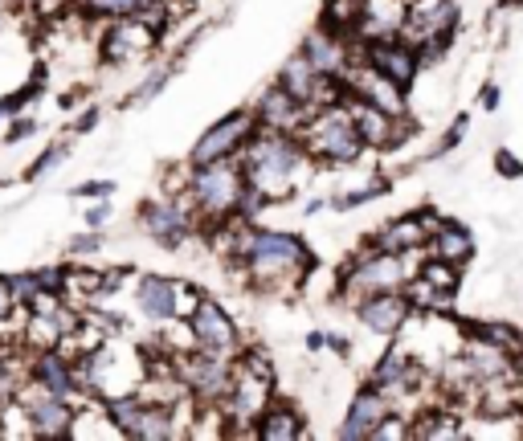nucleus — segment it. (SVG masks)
I'll use <instances>...</instances> for the list:
<instances>
[{
	"label": "nucleus",
	"instance_id": "obj_37",
	"mask_svg": "<svg viewBox=\"0 0 523 441\" xmlns=\"http://www.w3.org/2000/svg\"><path fill=\"white\" fill-rule=\"evenodd\" d=\"M160 86H168V70H156V74H151V78L140 86V94L127 98V106H131V103H148L151 94H160Z\"/></svg>",
	"mask_w": 523,
	"mask_h": 441
},
{
	"label": "nucleus",
	"instance_id": "obj_32",
	"mask_svg": "<svg viewBox=\"0 0 523 441\" xmlns=\"http://www.w3.org/2000/svg\"><path fill=\"white\" fill-rule=\"evenodd\" d=\"M5 283H9L13 299H17V307H29V302L41 294V283H37V274L25 270V274H5Z\"/></svg>",
	"mask_w": 523,
	"mask_h": 441
},
{
	"label": "nucleus",
	"instance_id": "obj_1",
	"mask_svg": "<svg viewBox=\"0 0 523 441\" xmlns=\"http://www.w3.org/2000/svg\"><path fill=\"white\" fill-rule=\"evenodd\" d=\"M238 270L254 291H278V286H302L307 274L315 270V254L302 238L278 230H257L249 225L246 249H241Z\"/></svg>",
	"mask_w": 523,
	"mask_h": 441
},
{
	"label": "nucleus",
	"instance_id": "obj_18",
	"mask_svg": "<svg viewBox=\"0 0 523 441\" xmlns=\"http://www.w3.org/2000/svg\"><path fill=\"white\" fill-rule=\"evenodd\" d=\"M180 286L176 278H164V274H143L140 286H135V307L148 319L151 327H168L180 315Z\"/></svg>",
	"mask_w": 523,
	"mask_h": 441
},
{
	"label": "nucleus",
	"instance_id": "obj_17",
	"mask_svg": "<svg viewBox=\"0 0 523 441\" xmlns=\"http://www.w3.org/2000/svg\"><path fill=\"white\" fill-rule=\"evenodd\" d=\"M254 111H257V119H262V127H270V131H294V135H302V127L315 115L302 98H294L291 90L278 86V82H270V86L254 98Z\"/></svg>",
	"mask_w": 523,
	"mask_h": 441
},
{
	"label": "nucleus",
	"instance_id": "obj_25",
	"mask_svg": "<svg viewBox=\"0 0 523 441\" xmlns=\"http://www.w3.org/2000/svg\"><path fill=\"white\" fill-rule=\"evenodd\" d=\"M364 13H368V0H328L320 13V25L347 37V41H356L364 25Z\"/></svg>",
	"mask_w": 523,
	"mask_h": 441
},
{
	"label": "nucleus",
	"instance_id": "obj_2",
	"mask_svg": "<svg viewBox=\"0 0 523 441\" xmlns=\"http://www.w3.org/2000/svg\"><path fill=\"white\" fill-rule=\"evenodd\" d=\"M185 196H188L193 217H201L196 225L213 230V225H225L233 217L249 220V196H254V188H249L241 159H217V164H188Z\"/></svg>",
	"mask_w": 523,
	"mask_h": 441
},
{
	"label": "nucleus",
	"instance_id": "obj_40",
	"mask_svg": "<svg viewBox=\"0 0 523 441\" xmlns=\"http://www.w3.org/2000/svg\"><path fill=\"white\" fill-rule=\"evenodd\" d=\"M29 135H37V123H33V119H25V115H21V119H17V127H9L5 143H21V140H29Z\"/></svg>",
	"mask_w": 523,
	"mask_h": 441
},
{
	"label": "nucleus",
	"instance_id": "obj_3",
	"mask_svg": "<svg viewBox=\"0 0 523 441\" xmlns=\"http://www.w3.org/2000/svg\"><path fill=\"white\" fill-rule=\"evenodd\" d=\"M238 159H241V168H246L254 193H262L266 201H286L294 193L299 172L311 164V151L302 143V135L262 127Z\"/></svg>",
	"mask_w": 523,
	"mask_h": 441
},
{
	"label": "nucleus",
	"instance_id": "obj_33",
	"mask_svg": "<svg viewBox=\"0 0 523 441\" xmlns=\"http://www.w3.org/2000/svg\"><path fill=\"white\" fill-rule=\"evenodd\" d=\"M41 86L45 82L41 78H29L25 86L17 90V94H9V98H0V106H5V115H21V111H25L29 103H37V98H41Z\"/></svg>",
	"mask_w": 523,
	"mask_h": 441
},
{
	"label": "nucleus",
	"instance_id": "obj_26",
	"mask_svg": "<svg viewBox=\"0 0 523 441\" xmlns=\"http://www.w3.org/2000/svg\"><path fill=\"white\" fill-rule=\"evenodd\" d=\"M417 274H421L426 283H434L437 291H446V294H458V286H462V266L442 262V257H434V254H421Z\"/></svg>",
	"mask_w": 523,
	"mask_h": 441
},
{
	"label": "nucleus",
	"instance_id": "obj_16",
	"mask_svg": "<svg viewBox=\"0 0 523 441\" xmlns=\"http://www.w3.org/2000/svg\"><path fill=\"white\" fill-rule=\"evenodd\" d=\"M299 53L323 74V78H344L356 66V41H347V37L331 33V29H323V25H315L302 37Z\"/></svg>",
	"mask_w": 523,
	"mask_h": 441
},
{
	"label": "nucleus",
	"instance_id": "obj_4",
	"mask_svg": "<svg viewBox=\"0 0 523 441\" xmlns=\"http://www.w3.org/2000/svg\"><path fill=\"white\" fill-rule=\"evenodd\" d=\"M302 143H307L311 159L320 164H331V168H347V164H360V156L368 151L360 127H356V115L347 103H328L320 106L311 123L302 127Z\"/></svg>",
	"mask_w": 523,
	"mask_h": 441
},
{
	"label": "nucleus",
	"instance_id": "obj_5",
	"mask_svg": "<svg viewBox=\"0 0 523 441\" xmlns=\"http://www.w3.org/2000/svg\"><path fill=\"white\" fill-rule=\"evenodd\" d=\"M409 278H413L409 254H389V249H376L364 241V249H356V254L347 257V266L339 270V299L356 307V302L368 299V294L405 291Z\"/></svg>",
	"mask_w": 523,
	"mask_h": 441
},
{
	"label": "nucleus",
	"instance_id": "obj_6",
	"mask_svg": "<svg viewBox=\"0 0 523 441\" xmlns=\"http://www.w3.org/2000/svg\"><path fill=\"white\" fill-rule=\"evenodd\" d=\"M275 400V368H270L266 352L262 347H246V352L233 360V389L225 397V433H233V425H249L262 417V409Z\"/></svg>",
	"mask_w": 523,
	"mask_h": 441
},
{
	"label": "nucleus",
	"instance_id": "obj_8",
	"mask_svg": "<svg viewBox=\"0 0 523 441\" xmlns=\"http://www.w3.org/2000/svg\"><path fill=\"white\" fill-rule=\"evenodd\" d=\"M257 131H262V119H257L254 103L238 106V111H230L225 119H217V123L193 143V151H188V164H217V159H238L241 151L249 148V140H254Z\"/></svg>",
	"mask_w": 523,
	"mask_h": 441
},
{
	"label": "nucleus",
	"instance_id": "obj_41",
	"mask_svg": "<svg viewBox=\"0 0 523 441\" xmlns=\"http://www.w3.org/2000/svg\"><path fill=\"white\" fill-rule=\"evenodd\" d=\"M13 310H17V299H13L9 283H5V278H0V323H5V319H9Z\"/></svg>",
	"mask_w": 523,
	"mask_h": 441
},
{
	"label": "nucleus",
	"instance_id": "obj_9",
	"mask_svg": "<svg viewBox=\"0 0 523 441\" xmlns=\"http://www.w3.org/2000/svg\"><path fill=\"white\" fill-rule=\"evenodd\" d=\"M13 400H17L21 417H25V429L37 433V437H70L74 433V417L78 413H74L70 397H58V392L25 380V389Z\"/></svg>",
	"mask_w": 523,
	"mask_h": 441
},
{
	"label": "nucleus",
	"instance_id": "obj_15",
	"mask_svg": "<svg viewBox=\"0 0 523 441\" xmlns=\"http://www.w3.org/2000/svg\"><path fill=\"white\" fill-rule=\"evenodd\" d=\"M352 310H356V319H360V323L368 327L373 336H381V339H397L401 331L409 327V319L417 315L405 291H381V294H368V299H360Z\"/></svg>",
	"mask_w": 523,
	"mask_h": 441
},
{
	"label": "nucleus",
	"instance_id": "obj_14",
	"mask_svg": "<svg viewBox=\"0 0 523 441\" xmlns=\"http://www.w3.org/2000/svg\"><path fill=\"white\" fill-rule=\"evenodd\" d=\"M437 212L429 209H413V212H405V217H392V220H384L381 230L368 238V246H376V249H389V254H421V249L429 246V233L437 230Z\"/></svg>",
	"mask_w": 523,
	"mask_h": 441
},
{
	"label": "nucleus",
	"instance_id": "obj_19",
	"mask_svg": "<svg viewBox=\"0 0 523 441\" xmlns=\"http://www.w3.org/2000/svg\"><path fill=\"white\" fill-rule=\"evenodd\" d=\"M29 380L58 392V397L78 392V368H74L70 352H62V347H37V356H29Z\"/></svg>",
	"mask_w": 523,
	"mask_h": 441
},
{
	"label": "nucleus",
	"instance_id": "obj_28",
	"mask_svg": "<svg viewBox=\"0 0 523 441\" xmlns=\"http://www.w3.org/2000/svg\"><path fill=\"white\" fill-rule=\"evenodd\" d=\"M413 437H462V429L450 413L429 409V413H413Z\"/></svg>",
	"mask_w": 523,
	"mask_h": 441
},
{
	"label": "nucleus",
	"instance_id": "obj_27",
	"mask_svg": "<svg viewBox=\"0 0 523 441\" xmlns=\"http://www.w3.org/2000/svg\"><path fill=\"white\" fill-rule=\"evenodd\" d=\"M151 4H160V0H86L82 13H86V17L115 21V17H140V13L151 9Z\"/></svg>",
	"mask_w": 523,
	"mask_h": 441
},
{
	"label": "nucleus",
	"instance_id": "obj_29",
	"mask_svg": "<svg viewBox=\"0 0 523 441\" xmlns=\"http://www.w3.org/2000/svg\"><path fill=\"white\" fill-rule=\"evenodd\" d=\"M389 193V180H373V184H364V188H356V193H339V196H331V209H356V204H368V201H376V196H384Z\"/></svg>",
	"mask_w": 523,
	"mask_h": 441
},
{
	"label": "nucleus",
	"instance_id": "obj_7",
	"mask_svg": "<svg viewBox=\"0 0 523 441\" xmlns=\"http://www.w3.org/2000/svg\"><path fill=\"white\" fill-rule=\"evenodd\" d=\"M185 327H188V344H193L196 352H204V356H217V360L233 364L241 352H246L233 315L217 299H209V294H196V299H193Z\"/></svg>",
	"mask_w": 523,
	"mask_h": 441
},
{
	"label": "nucleus",
	"instance_id": "obj_12",
	"mask_svg": "<svg viewBox=\"0 0 523 441\" xmlns=\"http://www.w3.org/2000/svg\"><path fill=\"white\" fill-rule=\"evenodd\" d=\"M454 33H458V4L454 0H409L405 4L401 37H409L413 45L454 41Z\"/></svg>",
	"mask_w": 523,
	"mask_h": 441
},
{
	"label": "nucleus",
	"instance_id": "obj_22",
	"mask_svg": "<svg viewBox=\"0 0 523 441\" xmlns=\"http://www.w3.org/2000/svg\"><path fill=\"white\" fill-rule=\"evenodd\" d=\"M254 437H262V441H299V437H307V421H302L299 405L275 397L266 409H262V417L254 421Z\"/></svg>",
	"mask_w": 523,
	"mask_h": 441
},
{
	"label": "nucleus",
	"instance_id": "obj_20",
	"mask_svg": "<svg viewBox=\"0 0 523 441\" xmlns=\"http://www.w3.org/2000/svg\"><path fill=\"white\" fill-rule=\"evenodd\" d=\"M368 380H373L376 389L389 392L392 405H397L401 392H413L417 384H421V364H417V356L409 352V347H389V352L373 364V376Z\"/></svg>",
	"mask_w": 523,
	"mask_h": 441
},
{
	"label": "nucleus",
	"instance_id": "obj_24",
	"mask_svg": "<svg viewBox=\"0 0 523 441\" xmlns=\"http://www.w3.org/2000/svg\"><path fill=\"white\" fill-rule=\"evenodd\" d=\"M458 331L466 339H482V344H495V347H503V352H511V356H523L519 327L507 323V319H474V323H466V319H462Z\"/></svg>",
	"mask_w": 523,
	"mask_h": 441
},
{
	"label": "nucleus",
	"instance_id": "obj_35",
	"mask_svg": "<svg viewBox=\"0 0 523 441\" xmlns=\"http://www.w3.org/2000/svg\"><path fill=\"white\" fill-rule=\"evenodd\" d=\"M115 180H86V184L74 188V196H86V201H111L115 196Z\"/></svg>",
	"mask_w": 523,
	"mask_h": 441
},
{
	"label": "nucleus",
	"instance_id": "obj_13",
	"mask_svg": "<svg viewBox=\"0 0 523 441\" xmlns=\"http://www.w3.org/2000/svg\"><path fill=\"white\" fill-rule=\"evenodd\" d=\"M392 413H397L392 397L368 380V384L356 389L352 405H347L344 421H339V437H344V441H376V429H381Z\"/></svg>",
	"mask_w": 523,
	"mask_h": 441
},
{
	"label": "nucleus",
	"instance_id": "obj_30",
	"mask_svg": "<svg viewBox=\"0 0 523 441\" xmlns=\"http://www.w3.org/2000/svg\"><path fill=\"white\" fill-rule=\"evenodd\" d=\"M66 156H70V143H66V140H62V143H54V148H45L41 156H37L33 164H29V168H25V180H41L45 172H54Z\"/></svg>",
	"mask_w": 523,
	"mask_h": 441
},
{
	"label": "nucleus",
	"instance_id": "obj_42",
	"mask_svg": "<svg viewBox=\"0 0 523 441\" xmlns=\"http://www.w3.org/2000/svg\"><path fill=\"white\" fill-rule=\"evenodd\" d=\"M95 123H98V106H90V111H82V115H78V123H74V135L95 131Z\"/></svg>",
	"mask_w": 523,
	"mask_h": 441
},
{
	"label": "nucleus",
	"instance_id": "obj_45",
	"mask_svg": "<svg viewBox=\"0 0 523 441\" xmlns=\"http://www.w3.org/2000/svg\"><path fill=\"white\" fill-rule=\"evenodd\" d=\"M5 119H9V115H5V106H0V123H5Z\"/></svg>",
	"mask_w": 523,
	"mask_h": 441
},
{
	"label": "nucleus",
	"instance_id": "obj_38",
	"mask_svg": "<svg viewBox=\"0 0 523 441\" xmlns=\"http://www.w3.org/2000/svg\"><path fill=\"white\" fill-rule=\"evenodd\" d=\"M82 220H86V230H103V225H107V220H111V201L90 204V209H86V217H82Z\"/></svg>",
	"mask_w": 523,
	"mask_h": 441
},
{
	"label": "nucleus",
	"instance_id": "obj_36",
	"mask_svg": "<svg viewBox=\"0 0 523 441\" xmlns=\"http://www.w3.org/2000/svg\"><path fill=\"white\" fill-rule=\"evenodd\" d=\"M479 106L487 111V115H495L499 106H503V86H499L495 78L491 82H482V90H479Z\"/></svg>",
	"mask_w": 523,
	"mask_h": 441
},
{
	"label": "nucleus",
	"instance_id": "obj_43",
	"mask_svg": "<svg viewBox=\"0 0 523 441\" xmlns=\"http://www.w3.org/2000/svg\"><path fill=\"white\" fill-rule=\"evenodd\" d=\"M328 347H331V352H336V356H347V352H352V339L331 336V331H328Z\"/></svg>",
	"mask_w": 523,
	"mask_h": 441
},
{
	"label": "nucleus",
	"instance_id": "obj_10",
	"mask_svg": "<svg viewBox=\"0 0 523 441\" xmlns=\"http://www.w3.org/2000/svg\"><path fill=\"white\" fill-rule=\"evenodd\" d=\"M356 62H368L373 70H381L384 78H392L397 86H413L417 74L426 70L421 62V50H417L409 37L392 33V37H376V41H356Z\"/></svg>",
	"mask_w": 523,
	"mask_h": 441
},
{
	"label": "nucleus",
	"instance_id": "obj_44",
	"mask_svg": "<svg viewBox=\"0 0 523 441\" xmlns=\"http://www.w3.org/2000/svg\"><path fill=\"white\" fill-rule=\"evenodd\" d=\"M328 347V331H311L307 336V352H323Z\"/></svg>",
	"mask_w": 523,
	"mask_h": 441
},
{
	"label": "nucleus",
	"instance_id": "obj_11",
	"mask_svg": "<svg viewBox=\"0 0 523 441\" xmlns=\"http://www.w3.org/2000/svg\"><path fill=\"white\" fill-rule=\"evenodd\" d=\"M140 230L148 233L156 246L180 249L196 230H201V225H196V217H193L188 204H180L176 196H160V201L140 204Z\"/></svg>",
	"mask_w": 523,
	"mask_h": 441
},
{
	"label": "nucleus",
	"instance_id": "obj_34",
	"mask_svg": "<svg viewBox=\"0 0 523 441\" xmlns=\"http://www.w3.org/2000/svg\"><path fill=\"white\" fill-rule=\"evenodd\" d=\"M491 164H495V172H499V176H503V180H523V159L515 156L511 148H499Z\"/></svg>",
	"mask_w": 523,
	"mask_h": 441
},
{
	"label": "nucleus",
	"instance_id": "obj_31",
	"mask_svg": "<svg viewBox=\"0 0 523 441\" xmlns=\"http://www.w3.org/2000/svg\"><path fill=\"white\" fill-rule=\"evenodd\" d=\"M466 135H470V115H466V111H462V115H454V119H450V127H446V131H442V140H437L434 156H450V151H458Z\"/></svg>",
	"mask_w": 523,
	"mask_h": 441
},
{
	"label": "nucleus",
	"instance_id": "obj_39",
	"mask_svg": "<svg viewBox=\"0 0 523 441\" xmlns=\"http://www.w3.org/2000/svg\"><path fill=\"white\" fill-rule=\"evenodd\" d=\"M90 249H103V233L90 230L82 238H70V254H90Z\"/></svg>",
	"mask_w": 523,
	"mask_h": 441
},
{
	"label": "nucleus",
	"instance_id": "obj_23",
	"mask_svg": "<svg viewBox=\"0 0 523 441\" xmlns=\"http://www.w3.org/2000/svg\"><path fill=\"white\" fill-rule=\"evenodd\" d=\"M123 437H135V441H168V437H180L176 429V405H164V400H143L135 421L127 425Z\"/></svg>",
	"mask_w": 523,
	"mask_h": 441
},
{
	"label": "nucleus",
	"instance_id": "obj_21",
	"mask_svg": "<svg viewBox=\"0 0 523 441\" xmlns=\"http://www.w3.org/2000/svg\"><path fill=\"white\" fill-rule=\"evenodd\" d=\"M474 249H479V246H474L470 225L442 217V220H437V230L429 233L426 254H434V257H442V262H454V266H462V270H466V266L474 262Z\"/></svg>",
	"mask_w": 523,
	"mask_h": 441
}]
</instances>
